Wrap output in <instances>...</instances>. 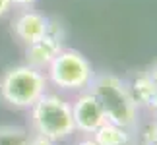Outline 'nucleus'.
I'll return each instance as SVG.
<instances>
[{"mask_svg": "<svg viewBox=\"0 0 157 145\" xmlns=\"http://www.w3.org/2000/svg\"><path fill=\"white\" fill-rule=\"evenodd\" d=\"M87 91L95 95L103 108L105 120L126 130H136L138 126V105L134 102L132 95L126 87L124 80L117 77L114 74H95L89 81Z\"/></svg>", "mask_w": 157, "mask_h": 145, "instance_id": "nucleus-1", "label": "nucleus"}, {"mask_svg": "<svg viewBox=\"0 0 157 145\" xmlns=\"http://www.w3.org/2000/svg\"><path fill=\"white\" fill-rule=\"evenodd\" d=\"M47 76L29 64L12 66L0 77V101L12 108H31L47 93Z\"/></svg>", "mask_w": 157, "mask_h": 145, "instance_id": "nucleus-2", "label": "nucleus"}, {"mask_svg": "<svg viewBox=\"0 0 157 145\" xmlns=\"http://www.w3.org/2000/svg\"><path fill=\"white\" fill-rule=\"evenodd\" d=\"M31 128L33 134L49 137L54 143L70 137L76 132L72 105L58 95L43 93L31 106Z\"/></svg>", "mask_w": 157, "mask_h": 145, "instance_id": "nucleus-3", "label": "nucleus"}, {"mask_svg": "<svg viewBox=\"0 0 157 145\" xmlns=\"http://www.w3.org/2000/svg\"><path fill=\"white\" fill-rule=\"evenodd\" d=\"M47 70H49V80L56 87L66 89V91L87 89L89 81L95 76L91 62L74 48H62Z\"/></svg>", "mask_w": 157, "mask_h": 145, "instance_id": "nucleus-4", "label": "nucleus"}, {"mask_svg": "<svg viewBox=\"0 0 157 145\" xmlns=\"http://www.w3.org/2000/svg\"><path fill=\"white\" fill-rule=\"evenodd\" d=\"M64 29L60 23L51 20V29L43 39L35 41L33 45L25 46V64L33 66L37 70L49 68V64L58 56V52L64 48Z\"/></svg>", "mask_w": 157, "mask_h": 145, "instance_id": "nucleus-5", "label": "nucleus"}, {"mask_svg": "<svg viewBox=\"0 0 157 145\" xmlns=\"http://www.w3.org/2000/svg\"><path fill=\"white\" fill-rule=\"evenodd\" d=\"M72 116H74V126L82 134H93L101 124L105 122V114L99 101L93 93H82L78 101L72 105Z\"/></svg>", "mask_w": 157, "mask_h": 145, "instance_id": "nucleus-6", "label": "nucleus"}, {"mask_svg": "<svg viewBox=\"0 0 157 145\" xmlns=\"http://www.w3.org/2000/svg\"><path fill=\"white\" fill-rule=\"evenodd\" d=\"M51 29V20L35 10H21L12 23V31L16 39L23 45H33L35 41L43 39Z\"/></svg>", "mask_w": 157, "mask_h": 145, "instance_id": "nucleus-7", "label": "nucleus"}, {"mask_svg": "<svg viewBox=\"0 0 157 145\" xmlns=\"http://www.w3.org/2000/svg\"><path fill=\"white\" fill-rule=\"evenodd\" d=\"M132 134H134L132 130H126L122 126H117V124L105 120L93 132V139L99 145H136Z\"/></svg>", "mask_w": 157, "mask_h": 145, "instance_id": "nucleus-8", "label": "nucleus"}, {"mask_svg": "<svg viewBox=\"0 0 157 145\" xmlns=\"http://www.w3.org/2000/svg\"><path fill=\"white\" fill-rule=\"evenodd\" d=\"M126 87H128V91L132 95V99H134V102L138 105V108L140 106H147L149 101L153 99V95L157 91V87L153 85V81L149 80L147 72H134L132 74V77L128 81H124Z\"/></svg>", "mask_w": 157, "mask_h": 145, "instance_id": "nucleus-9", "label": "nucleus"}, {"mask_svg": "<svg viewBox=\"0 0 157 145\" xmlns=\"http://www.w3.org/2000/svg\"><path fill=\"white\" fill-rule=\"evenodd\" d=\"M29 132L21 126H0V145H27Z\"/></svg>", "mask_w": 157, "mask_h": 145, "instance_id": "nucleus-10", "label": "nucleus"}, {"mask_svg": "<svg viewBox=\"0 0 157 145\" xmlns=\"http://www.w3.org/2000/svg\"><path fill=\"white\" fill-rule=\"evenodd\" d=\"M27 145H54V141H52V139H49V137L39 136V134H33V136H29Z\"/></svg>", "mask_w": 157, "mask_h": 145, "instance_id": "nucleus-11", "label": "nucleus"}, {"mask_svg": "<svg viewBox=\"0 0 157 145\" xmlns=\"http://www.w3.org/2000/svg\"><path fill=\"white\" fill-rule=\"evenodd\" d=\"M12 8H20V10H29L37 0H10Z\"/></svg>", "mask_w": 157, "mask_h": 145, "instance_id": "nucleus-12", "label": "nucleus"}, {"mask_svg": "<svg viewBox=\"0 0 157 145\" xmlns=\"http://www.w3.org/2000/svg\"><path fill=\"white\" fill-rule=\"evenodd\" d=\"M146 72H147V76H149V80H151V81H153V85L157 87V62H155V64H151V66H149V68H147Z\"/></svg>", "mask_w": 157, "mask_h": 145, "instance_id": "nucleus-13", "label": "nucleus"}, {"mask_svg": "<svg viewBox=\"0 0 157 145\" xmlns=\"http://www.w3.org/2000/svg\"><path fill=\"white\" fill-rule=\"evenodd\" d=\"M10 10H12V2H10V0H0V17L6 16Z\"/></svg>", "mask_w": 157, "mask_h": 145, "instance_id": "nucleus-14", "label": "nucleus"}, {"mask_svg": "<svg viewBox=\"0 0 157 145\" xmlns=\"http://www.w3.org/2000/svg\"><path fill=\"white\" fill-rule=\"evenodd\" d=\"M147 106H149V108H151V110H153V112L157 114V91H155V95H153V99L149 101V105H147Z\"/></svg>", "mask_w": 157, "mask_h": 145, "instance_id": "nucleus-15", "label": "nucleus"}, {"mask_svg": "<svg viewBox=\"0 0 157 145\" xmlns=\"http://www.w3.org/2000/svg\"><path fill=\"white\" fill-rule=\"evenodd\" d=\"M78 145H99L97 141H95L93 139V137H87V139H82L80 143H78Z\"/></svg>", "mask_w": 157, "mask_h": 145, "instance_id": "nucleus-16", "label": "nucleus"}, {"mask_svg": "<svg viewBox=\"0 0 157 145\" xmlns=\"http://www.w3.org/2000/svg\"><path fill=\"white\" fill-rule=\"evenodd\" d=\"M153 124H155V130H157V114H155V120H153Z\"/></svg>", "mask_w": 157, "mask_h": 145, "instance_id": "nucleus-17", "label": "nucleus"}, {"mask_svg": "<svg viewBox=\"0 0 157 145\" xmlns=\"http://www.w3.org/2000/svg\"><path fill=\"white\" fill-rule=\"evenodd\" d=\"M147 145H157V139H155V141H151V143H147Z\"/></svg>", "mask_w": 157, "mask_h": 145, "instance_id": "nucleus-18", "label": "nucleus"}]
</instances>
